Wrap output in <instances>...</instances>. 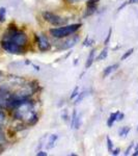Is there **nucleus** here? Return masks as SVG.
Instances as JSON below:
<instances>
[{
  "label": "nucleus",
  "instance_id": "obj_13",
  "mask_svg": "<svg viewBox=\"0 0 138 156\" xmlns=\"http://www.w3.org/2000/svg\"><path fill=\"white\" fill-rule=\"evenodd\" d=\"M107 55H108V49L105 48V49H103L101 52H100V54L97 56L96 60H102V59H105V58H106V57H107Z\"/></svg>",
  "mask_w": 138,
  "mask_h": 156
},
{
  "label": "nucleus",
  "instance_id": "obj_6",
  "mask_svg": "<svg viewBox=\"0 0 138 156\" xmlns=\"http://www.w3.org/2000/svg\"><path fill=\"white\" fill-rule=\"evenodd\" d=\"M78 41H79V37L78 36H73L71 39H69L67 42L62 43V46L60 47V49H69V48H71V47L75 46Z\"/></svg>",
  "mask_w": 138,
  "mask_h": 156
},
{
  "label": "nucleus",
  "instance_id": "obj_26",
  "mask_svg": "<svg viewBox=\"0 0 138 156\" xmlns=\"http://www.w3.org/2000/svg\"><path fill=\"white\" fill-rule=\"evenodd\" d=\"M120 152V149L119 148H116V149H112V151L110 153H111L112 155H119Z\"/></svg>",
  "mask_w": 138,
  "mask_h": 156
},
{
  "label": "nucleus",
  "instance_id": "obj_23",
  "mask_svg": "<svg viewBox=\"0 0 138 156\" xmlns=\"http://www.w3.org/2000/svg\"><path fill=\"white\" fill-rule=\"evenodd\" d=\"M100 0H87L86 5H97V3Z\"/></svg>",
  "mask_w": 138,
  "mask_h": 156
},
{
  "label": "nucleus",
  "instance_id": "obj_15",
  "mask_svg": "<svg viewBox=\"0 0 138 156\" xmlns=\"http://www.w3.org/2000/svg\"><path fill=\"white\" fill-rule=\"evenodd\" d=\"M97 9V5H87V9H86V14L85 16H90L92 15Z\"/></svg>",
  "mask_w": 138,
  "mask_h": 156
},
{
  "label": "nucleus",
  "instance_id": "obj_21",
  "mask_svg": "<svg viewBox=\"0 0 138 156\" xmlns=\"http://www.w3.org/2000/svg\"><path fill=\"white\" fill-rule=\"evenodd\" d=\"M76 118H77V112L76 110H74V112H73V115H72V121H71V127L72 128H74V126H75Z\"/></svg>",
  "mask_w": 138,
  "mask_h": 156
},
{
  "label": "nucleus",
  "instance_id": "obj_1",
  "mask_svg": "<svg viewBox=\"0 0 138 156\" xmlns=\"http://www.w3.org/2000/svg\"><path fill=\"white\" fill-rule=\"evenodd\" d=\"M3 39L16 43L17 45L22 47L26 46L27 42H28V37H27L25 32L21 31V30H18L17 28H15V27L12 28V27H11V25H9V28L7 30L6 34H4Z\"/></svg>",
  "mask_w": 138,
  "mask_h": 156
},
{
  "label": "nucleus",
  "instance_id": "obj_4",
  "mask_svg": "<svg viewBox=\"0 0 138 156\" xmlns=\"http://www.w3.org/2000/svg\"><path fill=\"white\" fill-rule=\"evenodd\" d=\"M1 45H2V48L5 50L6 52H9V53L21 54V53H24V52H25L24 47L19 46V45H17L16 43H14L12 41H9V40L3 39V40H2V42H1Z\"/></svg>",
  "mask_w": 138,
  "mask_h": 156
},
{
  "label": "nucleus",
  "instance_id": "obj_18",
  "mask_svg": "<svg viewBox=\"0 0 138 156\" xmlns=\"http://www.w3.org/2000/svg\"><path fill=\"white\" fill-rule=\"evenodd\" d=\"M106 140H107V147H108V151H109V152H111L112 149H113V143H112V140H110L109 136L106 137Z\"/></svg>",
  "mask_w": 138,
  "mask_h": 156
},
{
  "label": "nucleus",
  "instance_id": "obj_32",
  "mask_svg": "<svg viewBox=\"0 0 138 156\" xmlns=\"http://www.w3.org/2000/svg\"><path fill=\"white\" fill-rule=\"evenodd\" d=\"M137 130H138V127H137Z\"/></svg>",
  "mask_w": 138,
  "mask_h": 156
},
{
  "label": "nucleus",
  "instance_id": "obj_8",
  "mask_svg": "<svg viewBox=\"0 0 138 156\" xmlns=\"http://www.w3.org/2000/svg\"><path fill=\"white\" fill-rule=\"evenodd\" d=\"M119 64H115V65H111V66H109V67H107L106 69L103 71V76L104 77H107L108 75H110V73H112L113 71H115V70L119 68Z\"/></svg>",
  "mask_w": 138,
  "mask_h": 156
},
{
  "label": "nucleus",
  "instance_id": "obj_19",
  "mask_svg": "<svg viewBox=\"0 0 138 156\" xmlns=\"http://www.w3.org/2000/svg\"><path fill=\"white\" fill-rule=\"evenodd\" d=\"M133 52H134V49H133V48H131V49H130V50H128V51L126 52V53H125L124 55H122V58H120V59H122V60H125V59H127L128 57H129L130 55H131V54L133 53Z\"/></svg>",
  "mask_w": 138,
  "mask_h": 156
},
{
  "label": "nucleus",
  "instance_id": "obj_2",
  "mask_svg": "<svg viewBox=\"0 0 138 156\" xmlns=\"http://www.w3.org/2000/svg\"><path fill=\"white\" fill-rule=\"evenodd\" d=\"M80 27H81V24H72L58 27V28H51L50 29V34L54 37H57V39H62V37H67L75 34Z\"/></svg>",
  "mask_w": 138,
  "mask_h": 156
},
{
  "label": "nucleus",
  "instance_id": "obj_3",
  "mask_svg": "<svg viewBox=\"0 0 138 156\" xmlns=\"http://www.w3.org/2000/svg\"><path fill=\"white\" fill-rule=\"evenodd\" d=\"M43 18L45 19V21L49 22L50 24L54 25V26H64L67 23V20L62 18V17L58 16V15L54 14L52 12H43Z\"/></svg>",
  "mask_w": 138,
  "mask_h": 156
},
{
  "label": "nucleus",
  "instance_id": "obj_9",
  "mask_svg": "<svg viewBox=\"0 0 138 156\" xmlns=\"http://www.w3.org/2000/svg\"><path fill=\"white\" fill-rule=\"evenodd\" d=\"M119 112H115L114 114H111L109 117L108 121H107V125H108V127H112L113 126V124L117 121V115H119Z\"/></svg>",
  "mask_w": 138,
  "mask_h": 156
},
{
  "label": "nucleus",
  "instance_id": "obj_7",
  "mask_svg": "<svg viewBox=\"0 0 138 156\" xmlns=\"http://www.w3.org/2000/svg\"><path fill=\"white\" fill-rule=\"evenodd\" d=\"M95 52H96V49H92L91 51L89 52L88 57H87V60H86V64H85V68H86V69H88V68L92 65V62H94V60H95Z\"/></svg>",
  "mask_w": 138,
  "mask_h": 156
},
{
  "label": "nucleus",
  "instance_id": "obj_31",
  "mask_svg": "<svg viewBox=\"0 0 138 156\" xmlns=\"http://www.w3.org/2000/svg\"><path fill=\"white\" fill-rule=\"evenodd\" d=\"M67 2H74L75 0H67Z\"/></svg>",
  "mask_w": 138,
  "mask_h": 156
},
{
  "label": "nucleus",
  "instance_id": "obj_27",
  "mask_svg": "<svg viewBox=\"0 0 138 156\" xmlns=\"http://www.w3.org/2000/svg\"><path fill=\"white\" fill-rule=\"evenodd\" d=\"M37 156H47L48 155V153L47 152H44V151H39V152L36 153Z\"/></svg>",
  "mask_w": 138,
  "mask_h": 156
},
{
  "label": "nucleus",
  "instance_id": "obj_11",
  "mask_svg": "<svg viewBox=\"0 0 138 156\" xmlns=\"http://www.w3.org/2000/svg\"><path fill=\"white\" fill-rule=\"evenodd\" d=\"M28 124L30 126H32V125H36L37 123V121H39V117H37L36 114H32L30 117L28 118Z\"/></svg>",
  "mask_w": 138,
  "mask_h": 156
},
{
  "label": "nucleus",
  "instance_id": "obj_16",
  "mask_svg": "<svg viewBox=\"0 0 138 156\" xmlns=\"http://www.w3.org/2000/svg\"><path fill=\"white\" fill-rule=\"evenodd\" d=\"M5 15H6V9L4 7L0 9V22L5 21Z\"/></svg>",
  "mask_w": 138,
  "mask_h": 156
},
{
  "label": "nucleus",
  "instance_id": "obj_14",
  "mask_svg": "<svg viewBox=\"0 0 138 156\" xmlns=\"http://www.w3.org/2000/svg\"><path fill=\"white\" fill-rule=\"evenodd\" d=\"M87 92H82V93H79L78 95H77V99L75 100V104H78V103H80L82 101V100L84 99L85 97L87 96Z\"/></svg>",
  "mask_w": 138,
  "mask_h": 156
},
{
  "label": "nucleus",
  "instance_id": "obj_29",
  "mask_svg": "<svg viewBox=\"0 0 138 156\" xmlns=\"http://www.w3.org/2000/svg\"><path fill=\"white\" fill-rule=\"evenodd\" d=\"M4 140V136H3V133L0 131V140Z\"/></svg>",
  "mask_w": 138,
  "mask_h": 156
},
{
  "label": "nucleus",
  "instance_id": "obj_25",
  "mask_svg": "<svg viewBox=\"0 0 138 156\" xmlns=\"http://www.w3.org/2000/svg\"><path fill=\"white\" fill-rule=\"evenodd\" d=\"M4 119H5V115H4L3 112L0 110V126L2 125V123L4 122Z\"/></svg>",
  "mask_w": 138,
  "mask_h": 156
},
{
  "label": "nucleus",
  "instance_id": "obj_10",
  "mask_svg": "<svg viewBox=\"0 0 138 156\" xmlns=\"http://www.w3.org/2000/svg\"><path fill=\"white\" fill-rule=\"evenodd\" d=\"M57 138H58V135L57 134H52L51 136H50V140L48 142V144H47V149H52V148L54 147L55 145V142L57 140Z\"/></svg>",
  "mask_w": 138,
  "mask_h": 156
},
{
  "label": "nucleus",
  "instance_id": "obj_24",
  "mask_svg": "<svg viewBox=\"0 0 138 156\" xmlns=\"http://www.w3.org/2000/svg\"><path fill=\"white\" fill-rule=\"evenodd\" d=\"M134 143H131V144H130V146L129 147L127 148V150H126V152H125V155H129V153H130V151L132 150V148L134 147Z\"/></svg>",
  "mask_w": 138,
  "mask_h": 156
},
{
  "label": "nucleus",
  "instance_id": "obj_17",
  "mask_svg": "<svg viewBox=\"0 0 138 156\" xmlns=\"http://www.w3.org/2000/svg\"><path fill=\"white\" fill-rule=\"evenodd\" d=\"M91 44H94V40H92V39H89L88 37H87L86 39H85L84 41H83V46H84V47H88V46H90Z\"/></svg>",
  "mask_w": 138,
  "mask_h": 156
},
{
  "label": "nucleus",
  "instance_id": "obj_28",
  "mask_svg": "<svg viewBox=\"0 0 138 156\" xmlns=\"http://www.w3.org/2000/svg\"><path fill=\"white\" fill-rule=\"evenodd\" d=\"M124 117H125V115L122 114V112H119V115H117V121H122L124 119Z\"/></svg>",
  "mask_w": 138,
  "mask_h": 156
},
{
  "label": "nucleus",
  "instance_id": "obj_22",
  "mask_svg": "<svg viewBox=\"0 0 138 156\" xmlns=\"http://www.w3.org/2000/svg\"><path fill=\"white\" fill-rule=\"evenodd\" d=\"M78 94H79V87H75V90H73L72 95H71V99H74L75 97H77V95H78Z\"/></svg>",
  "mask_w": 138,
  "mask_h": 156
},
{
  "label": "nucleus",
  "instance_id": "obj_12",
  "mask_svg": "<svg viewBox=\"0 0 138 156\" xmlns=\"http://www.w3.org/2000/svg\"><path fill=\"white\" fill-rule=\"evenodd\" d=\"M130 130H131V128L130 127H122L119 129V136H122V137H126L127 135H128V133L130 132Z\"/></svg>",
  "mask_w": 138,
  "mask_h": 156
},
{
  "label": "nucleus",
  "instance_id": "obj_30",
  "mask_svg": "<svg viewBox=\"0 0 138 156\" xmlns=\"http://www.w3.org/2000/svg\"><path fill=\"white\" fill-rule=\"evenodd\" d=\"M138 155V150H135V152L133 153V156H137Z\"/></svg>",
  "mask_w": 138,
  "mask_h": 156
},
{
  "label": "nucleus",
  "instance_id": "obj_5",
  "mask_svg": "<svg viewBox=\"0 0 138 156\" xmlns=\"http://www.w3.org/2000/svg\"><path fill=\"white\" fill-rule=\"evenodd\" d=\"M36 43H37V47H39L40 51L45 52L48 51V50L51 48V44H50L49 40L47 39L46 36L42 34H36Z\"/></svg>",
  "mask_w": 138,
  "mask_h": 156
},
{
  "label": "nucleus",
  "instance_id": "obj_20",
  "mask_svg": "<svg viewBox=\"0 0 138 156\" xmlns=\"http://www.w3.org/2000/svg\"><path fill=\"white\" fill-rule=\"evenodd\" d=\"M111 36H112V29L109 28L108 34H107L106 39H105V41H104V45H108V43L110 42V39H111Z\"/></svg>",
  "mask_w": 138,
  "mask_h": 156
}]
</instances>
